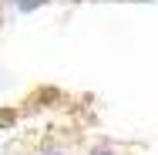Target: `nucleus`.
Returning a JSON list of instances; mask_svg holds the SVG:
<instances>
[{
	"instance_id": "obj_1",
	"label": "nucleus",
	"mask_w": 158,
	"mask_h": 155,
	"mask_svg": "<svg viewBox=\"0 0 158 155\" xmlns=\"http://www.w3.org/2000/svg\"><path fill=\"white\" fill-rule=\"evenodd\" d=\"M94 155H111V152H94Z\"/></svg>"
},
{
	"instance_id": "obj_2",
	"label": "nucleus",
	"mask_w": 158,
	"mask_h": 155,
	"mask_svg": "<svg viewBox=\"0 0 158 155\" xmlns=\"http://www.w3.org/2000/svg\"><path fill=\"white\" fill-rule=\"evenodd\" d=\"M47 155H61V152H47Z\"/></svg>"
}]
</instances>
